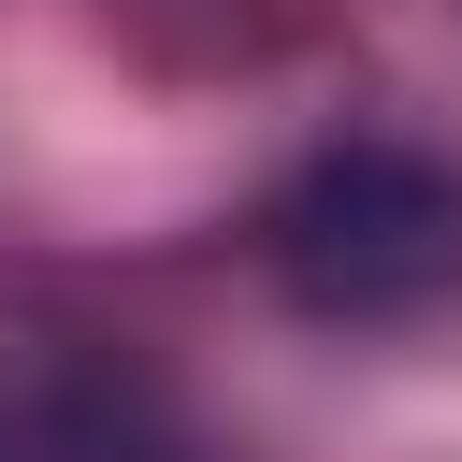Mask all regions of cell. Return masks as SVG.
Returning <instances> with one entry per match:
<instances>
[{
    "instance_id": "obj_1",
    "label": "cell",
    "mask_w": 462,
    "mask_h": 462,
    "mask_svg": "<svg viewBox=\"0 0 462 462\" xmlns=\"http://www.w3.org/2000/svg\"><path fill=\"white\" fill-rule=\"evenodd\" d=\"M274 274L318 318H419L462 274V188L404 144H332L274 188Z\"/></svg>"
}]
</instances>
